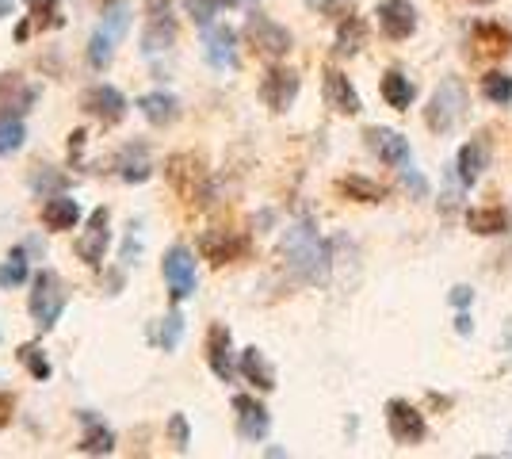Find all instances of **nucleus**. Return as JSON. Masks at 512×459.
<instances>
[{"label":"nucleus","mask_w":512,"mask_h":459,"mask_svg":"<svg viewBox=\"0 0 512 459\" xmlns=\"http://www.w3.org/2000/svg\"><path fill=\"white\" fill-rule=\"evenodd\" d=\"M283 261H287V268L299 280L321 284L329 276V245H325V238H321L310 222H295L283 234Z\"/></svg>","instance_id":"f257e3e1"},{"label":"nucleus","mask_w":512,"mask_h":459,"mask_svg":"<svg viewBox=\"0 0 512 459\" xmlns=\"http://www.w3.org/2000/svg\"><path fill=\"white\" fill-rule=\"evenodd\" d=\"M470 100H467V88H463V81H444V85L432 92V100H428L425 108V123L432 134H448L455 131L459 123H463V115H467Z\"/></svg>","instance_id":"f03ea898"},{"label":"nucleus","mask_w":512,"mask_h":459,"mask_svg":"<svg viewBox=\"0 0 512 459\" xmlns=\"http://www.w3.org/2000/svg\"><path fill=\"white\" fill-rule=\"evenodd\" d=\"M127 23H130V8L123 0H115L111 8H104V23L92 31V39H88V66L96 69H107L111 66V58H115V43L127 35Z\"/></svg>","instance_id":"7ed1b4c3"},{"label":"nucleus","mask_w":512,"mask_h":459,"mask_svg":"<svg viewBox=\"0 0 512 459\" xmlns=\"http://www.w3.org/2000/svg\"><path fill=\"white\" fill-rule=\"evenodd\" d=\"M27 310H31V318H35L39 329L58 326V318H62V310H65V287H62V280H58V272L43 268V272L35 276V291H31V299H27Z\"/></svg>","instance_id":"20e7f679"},{"label":"nucleus","mask_w":512,"mask_h":459,"mask_svg":"<svg viewBox=\"0 0 512 459\" xmlns=\"http://www.w3.org/2000/svg\"><path fill=\"white\" fill-rule=\"evenodd\" d=\"M245 39L253 43V50L260 54V58H272V62L287 58V54H291V46H295L291 31H287L283 23L268 20V16H260V12H253L249 23H245Z\"/></svg>","instance_id":"39448f33"},{"label":"nucleus","mask_w":512,"mask_h":459,"mask_svg":"<svg viewBox=\"0 0 512 459\" xmlns=\"http://www.w3.org/2000/svg\"><path fill=\"white\" fill-rule=\"evenodd\" d=\"M161 272H165V287H169L172 303H184V299H192L195 284H199V276H195L192 249H184V245H172L169 253H165V261H161Z\"/></svg>","instance_id":"423d86ee"},{"label":"nucleus","mask_w":512,"mask_h":459,"mask_svg":"<svg viewBox=\"0 0 512 459\" xmlns=\"http://www.w3.org/2000/svg\"><path fill=\"white\" fill-rule=\"evenodd\" d=\"M386 429H390V440L402 444V448H413L425 440V414L417 406H409L406 398H394L386 402Z\"/></svg>","instance_id":"0eeeda50"},{"label":"nucleus","mask_w":512,"mask_h":459,"mask_svg":"<svg viewBox=\"0 0 512 459\" xmlns=\"http://www.w3.org/2000/svg\"><path fill=\"white\" fill-rule=\"evenodd\" d=\"M107 245H111V215H107V207H100V211H92L85 234L73 241V253L85 264H92V268H100Z\"/></svg>","instance_id":"6e6552de"},{"label":"nucleus","mask_w":512,"mask_h":459,"mask_svg":"<svg viewBox=\"0 0 512 459\" xmlns=\"http://www.w3.org/2000/svg\"><path fill=\"white\" fill-rule=\"evenodd\" d=\"M299 73L287 66H272L264 73V81H260V100H264V108L272 111H287L295 104V96H299Z\"/></svg>","instance_id":"1a4fd4ad"},{"label":"nucleus","mask_w":512,"mask_h":459,"mask_svg":"<svg viewBox=\"0 0 512 459\" xmlns=\"http://www.w3.org/2000/svg\"><path fill=\"white\" fill-rule=\"evenodd\" d=\"M81 108H85L92 119H100L104 127H115V123H123V115H127V96L115 85H92L85 96H81Z\"/></svg>","instance_id":"9d476101"},{"label":"nucleus","mask_w":512,"mask_h":459,"mask_svg":"<svg viewBox=\"0 0 512 459\" xmlns=\"http://www.w3.org/2000/svg\"><path fill=\"white\" fill-rule=\"evenodd\" d=\"M375 16H379V31L390 43H406L409 35L417 31V8L409 0H383L375 8Z\"/></svg>","instance_id":"9b49d317"},{"label":"nucleus","mask_w":512,"mask_h":459,"mask_svg":"<svg viewBox=\"0 0 512 459\" xmlns=\"http://www.w3.org/2000/svg\"><path fill=\"white\" fill-rule=\"evenodd\" d=\"M169 180L184 199H199V203L207 199V173H203V165L195 161L192 153H176V157H172Z\"/></svg>","instance_id":"f8f14e48"},{"label":"nucleus","mask_w":512,"mask_h":459,"mask_svg":"<svg viewBox=\"0 0 512 459\" xmlns=\"http://www.w3.org/2000/svg\"><path fill=\"white\" fill-rule=\"evenodd\" d=\"M321 92H325V104L337 111V115H360L363 111L360 92H356V85L344 77L341 69L329 66L321 73Z\"/></svg>","instance_id":"ddd939ff"},{"label":"nucleus","mask_w":512,"mask_h":459,"mask_svg":"<svg viewBox=\"0 0 512 459\" xmlns=\"http://www.w3.org/2000/svg\"><path fill=\"white\" fill-rule=\"evenodd\" d=\"M199 253H203V261L211 264H234L241 261L245 253H249V241L241 238V234H230V230H207L203 238H199Z\"/></svg>","instance_id":"4468645a"},{"label":"nucleus","mask_w":512,"mask_h":459,"mask_svg":"<svg viewBox=\"0 0 512 459\" xmlns=\"http://www.w3.org/2000/svg\"><path fill=\"white\" fill-rule=\"evenodd\" d=\"M363 138H367V150L375 153L383 165H390V169H406V165H409V142L398 131L371 127V131L363 134Z\"/></svg>","instance_id":"2eb2a0df"},{"label":"nucleus","mask_w":512,"mask_h":459,"mask_svg":"<svg viewBox=\"0 0 512 459\" xmlns=\"http://www.w3.org/2000/svg\"><path fill=\"white\" fill-rule=\"evenodd\" d=\"M470 46L482 54V58H505L512 46V27L497 20H478L470 27Z\"/></svg>","instance_id":"dca6fc26"},{"label":"nucleus","mask_w":512,"mask_h":459,"mask_svg":"<svg viewBox=\"0 0 512 459\" xmlns=\"http://www.w3.org/2000/svg\"><path fill=\"white\" fill-rule=\"evenodd\" d=\"M234 410H237V433H241V437L253 440V444L268 437L272 417H268V406H264V402H256V398H249V394H237Z\"/></svg>","instance_id":"f3484780"},{"label":"nucleus","mask_w":512,"mask_h":459,"mask_svg":"<svg viewBox=\"0 0 512 459\" xmlns=\"http://www.w3.org/2000/svg\"><path fill=\"white\" fill-rule=\"evenodd\" d=\"M39 88L27 85L20 73H0V115H23L35 108Z\"/></svg>","instance_id":"a211bd4d"},{"label":"nucleus","mask_w":512,"mask_h":459,"mask_svg":"<svg viewBox=\"0 0 512 459\" xmlns=\"http://www.w3.org/2000/svg\"><path fill=\"white\" fill-rule=\"evenodd\" d=\"M207 364L222 383H234V337L226 326H211L207 333Z\"/></svg>","instance_id":"6ab92c4d"},{"label":"nucleus","mask_w":512,"mask_h":459,"mask_svg":"<svg viewBox=\"0 0 512 459\" xmlns=\"http://www.w3.org/2000/svg\"><path fill=\"white\" fill-rule=\"evenodd\" d=\"M203 58L214 69H234L237 66V35L230 27H203Z\"/></svg>","instance_id":"aec40b11"},{"label":"nucleus","mask_w":512,"mask_h":459,"mask_svg":"<svg viewBox=\"0 0 512 459\" xmlns=\"http://www.w3.org/2000/svg\"><path fill=\"white\" fill-rule=\"evenodd\" d=\"M486 165H490V142H467L459 157H455V173H459V184L463 188H474L478 184V176L486 173Z\"/></svg>","instance_id":"412c9836"},{"label":"nucleus","mask_w":512,"mask_h":459,"mask_svg":"<svg viewBox=\"0 0 512 459\" xmlns=\"http://www.w3.org/2000/svg\"><path fill=\"white\" fill-rule=\"evenodd\" d=\"M43 226L46 230H54V234H65V230H77V222H81V203L69 196H50L43 203Z\"/></svg>","instance_id":"4be33fe9"},{"label":"nucleus","mask_w":512,"mask_h":459,"mask_svg":"<svg viewBox=\"0 0 512 459\" xmlns=\"http://www.w3.org/2000/svg\"><path fill=\"white\" fill-rule=\"evenodd\" d=\"M138 111L146 115V123H153V127H172L180 119V100L172 92H165V88H157V92H146L138 100Z\"/></svg>","instance_id":"5701e85b"},{"label":"nucleus","mask_w":512,"mask_h":459,"mask_svg":"<svg viewBox=\"0 0 512 459\" xmlns=\"http://www.w3.org/2000/svg\"><path fill=\"white\" fill-rule=\"evenodd\" d=\"M379 92H383L386 108H394V111H409L413 100H417V85L409 81L402 69H386L383 81H379Z\"/></svg>","instance_id":"b1692460"},{"label":"nucleus","mask_w":512,"mask_h":459,"mask_svg":"<svg viewBox=\"0 0 512 459\" xmlns=\"http://www.w3.org/2000/svg\"><path fill=\"white\" fill-rule=\"evenodd\" d=\"M512 215L505 207H474L467 211V230L470 234H482V238H497V234H509Z\"/></svg>","instance_id":"393cba45"},{"label":"nucleus","mask_w":512,"mask_h":459,"mask_svg":"<svg viewBox=\"0 0 512 459\" xmlns=\"http://www.w3.org/2000/svg\"><path fill=\"white\" fill-rule=\"evenodd\" d=\"M115 169H119V176H123L127 184H146V180L153 176V165H150V153H146V146H127V150L119 153Z\"/></svg>","instance_id":"a878e982"},{"label":"nucleus","mask_w":512,"mask_h":459,"mask_svg":"<svg viewBox=\"0 0 512 459\" xmlns=\"http://www.w3.org/2000/svg\"><path fill=\"white\" fill-rule=\"evenodd\" d=\"M81 421H85V437H81V452L85 456H107V452H115V433L107 429L100 417H92L85 410Z\"/></svg>","instance_id":"bb28decb"},{"label":"nucleus","mask_w":512,"mask_h":459,"mask_svg":"<svg viewBox=\"0 0 512 459\" xmlns=\"http://www.w3.org/2000/svg\"><path fill=\"white\" fill-rule=\"evenodd\" d=\"M241 375L253 383L256 391H276V372H272V364L264 360V352L260 349L241 352Z\"/></svg>","instance_id":"cd10ccee"},{"label":"nucleus","mask_w":512,"mask_h":459,"mask_svg":"<svg viewBox=\"0 0 512 459\" xmlns=\"http://www.w3.org/2000/svg\"><path fill=\"white\" fill-rule=\"evenodd\" d=\"M363 43H367V23L352 12V16H344V20H337V54H344V58H352V54H360Z\"/></svg>","instance_id":"c85d7f7f"},{"label":"nucleus","mask_w":512,"mask_h":459,"mask_svg":"<svg viewBox=\"0 0 512 459\" xmlns=\"http://www.w3.org/2000/svg\"><path fill=\"white\" fill-rule=\"evenodd\" d=\"M337 188H341V196L360 199V203H383L386 199L383 184H379V180H367V176H344Z\"/></svg>","instance_id":"c756f323"},{"label":"nucleus","mask_w":512,"mask_h":459,"mask_svg":"<svg viewBox=\"0 0 512 459\" xmlns=\"http://www.w3.org/2000/svg\"><path fill=\"white\" fill-rule=\"evenodd\" d=\"M482 96H486L490 104H497V108H509L512 104V77L509 73H501V69L486 73V77H482Z\"/></svg>","instance_id":"7c9ffc66"},{"label":"nucleus","mask_w":512,"mask_h":459,"mask_svg":"<svg viewBox=\"0 0 512 459\" xmlns=\"http://www.w3.org/2000/svg\"><path fill=\"white\" fill-rule=\"evenodd\" d=\"M27 138V127H23L20 115H0V157L16 153Z\"/></svg>","instance_id":"2f4dec72"},{"label":"nucleus","mask_w":512,"mask_h":459,"mask_svg":"<svg viewBox=\"0 0 512 459\" xmlns=\"http://www.w3.org/2000/svg\"><path fill=\"white\" fill-rule=\"evenodd\" d=\"M23 280H27V253H23V249H12L8 261L0 264V287L8 291V287H20Z\"/></svg>","instance_id":"473e14b6"},{"label":"nucleus","mask_w":512,"mask_h":459,"mask_svg":"<svg viewBox=\"0 0 512 459\" xmlns=\"http://www.w3.org/2000/svg\"><path fill=\"white\" fill-rule=\"evenodd\" d=\"M16 356H20V364H23V368H27L31 375H35L39 383H46V379L54 375V368H50V360L43 356V349H39V345H23V349L16 352Z\"/></svg>","instance_id":"72a5a7b5"},{"label":"nucleus","mask_w":512,"mask_h":459,"mask_svg":"<svg viewBox=\"0 0 512 459\" xmlns=\"http://www.w3.org/2000/svg\"><path fill=\"white\" fill-rule=\"evenodd\" d=\"M218 8H222V0H184V12H188L199 27H211L214 16H218Z\"/></svg>","instance_id":"f704fd0d"},{"label":"nucleus","mask_w":512,"mask_h":459,"mask_svg":"<svg viewBox=\"0 0 512 459\" xmlns=\"http://www.w3.org/2000/svg\"><path fill=\"white\" fill-rule=\"evenodd\" d=\"M180 337H184V314L172 310L169 318H165V326H161V337H157V341H161V349L165 352H172L176 345H180Z\"/></svg>","instance_id":"c9c22d12"},{"label":"nucleus","mask_w":512,"mask_h":459,"mask_svg":"<svg viewBox=\"0 0 512 459\" xmlns=\"http://www.w3.org/2000/svg\"><path fill=\"white\" fill-rule=\"evenodd\" d=\"M27 8H31V16L46 27H58L62 16H58V0H27Z\"/></svg>","instance_id":"e433bc0d"},{"label":"nucleus","mask_w":512,"mask_h":459,"mask_svg":"<svg viewBox=\"0 0 512 459\" xmlns=\"http://www.w3.org/2000/svg\"><path fill=\"white\" fill-rule=\"evenodd\" d=\"M314 12L321 16H329V20H344V16H352V0H306Z\"/></svg>","instance_id":"4c0bfd02"},{"label":"nucleus","mask_w":512,"mask_h":459,"mask_svg":"<svg viewBox=\"0 0 512 459\" xmlns=\"http://www.w3.org/2000/svg\"><path fill=\"white\" fill-rule=\"evenodd\" d=\"M169 433H172V444H176L180 452H188V444H192V433H188V417H184V414H172Z\"/></svg>","instance_id":"58836bf2"},{"label":"nucleus","mask_w":512,"mask_h":459,"mask_svg":"<svg viewBox=\"0 0 512 459\" xmlns=\"http://www.w3.org/2000/svg\"><path fill=\"white\" fill-rule=\"evenodd\" d=\"M65 184V176H58V173H35L31 176V188L35 192H46V188H62Z\"/></svg>","instance_id":"ea45409f"},{"label":"nucleus","mask_w":512,"mask_h":459,"mask_svg":"<svg viewBox=\"0 0 512 459\" xmlns=\"http://www.w3.org/2000/svg\"><path fill=\"white\" fill-rule=\"evenodd\" d=\"M402 176H406V184H409V192H417V196H428V180L421 173H413V169H402Z\"/></svg>","instance_id":"a19ab883"},{"label":"nucleus","mask_w":512,"mask_h":459,"mask_svg":"<svg viewBox=\"0 0 512 459\" xmlns=\"http://www.w3.org/2000/svg\"><path fill=\"white\" fill-rule=\"evenodd\" d=\"M451 303L463 310V306L470 303V287H455V291H451Z\"/></svg>","instance_id":"79ce46f5"},{"label":"nucleus","mask_w":512,"mask_h":459,"mask_svg":"<svg viewBox=\"0 0 512 459\" xmlns=\"http://www.w3.org/2000/svg\"><path fill=\"white\" fill-rule=\"evenodd\" d=\"M455 329H459V333H470V314H467V310H459V318H455Z\"/></svg>","instance_id":"37998d69"},{"label":"nucleus","mask_w":512,"mask_h":459,"mask_svg":"<svg viewBox=\"0 0 512 459\" xmlns=\"http://www.w3.org/2000/svg\"><path fill=\"white\" fill-rule=\"evenodd\" d=\"M222 4H230V8H249V4H256V0H222Z\"/></svg>","instance_id":"c03bdc74"},{"label":"nucleus","mask_w":512,"mask_h":459,"mask_svg":"<svg viewBox=\"0 0 512 459\" xmlns=\"http://www.w3.org/2000/svg\"><path fill=\"white\" fill-rule=\"evenodd\" d=\"M4 16H12V0H0V20Z\"/></svg>","instance_id":"a18cd8bd"},{"label":"nucleus","mask_w":512,"mask_h":459,"mask_svg":"<svg viewBox=\"0 0 512 459\" xmlns=\"http://www.w3.org/2000/svg\"><path fill=\"white\" fill-rule=\"evenodd\" d=\"M470 4H497V0H470Z\"/></svg>","instance_id":"49530a36"}]
</instances>
